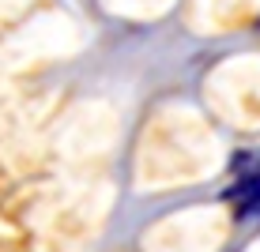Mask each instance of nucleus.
I'll return each mask as SVG.
<instances>
[{"mask_svg":"<svg viewBox=\"0 0 260 252\" xmlns=\"http://www.w3.org/2000/svg\"><path fill=\"white\" fill-rule=\"evenodd\" d=\"M249 166H253V155H249V151H238V155L230 158V169H234V173H249Z\"/></svg>","mask_w":260,"mask_h":252,"instance_id":"nucleus-1","label":"nucleus"}]
</instances>
